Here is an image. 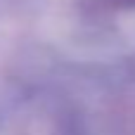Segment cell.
I'll use <instances>...</instances> for the list:
<instances>
[{"label":"cell","mask_w":135,"mask_h":135,"mask_svg":"<svg viewBox=\"0 0 135 135\" xmlns=\"http://www.w3.org/2000/svg\"><path fill=\"white\" fill-rule=\"evenodd\" d=\"M114 5H121V7H133L135 5V0H112Z\"/></svg>","instance_id":"cell-1"}]
</instances>
